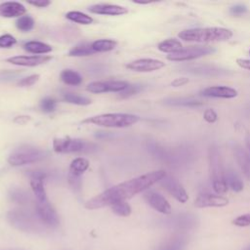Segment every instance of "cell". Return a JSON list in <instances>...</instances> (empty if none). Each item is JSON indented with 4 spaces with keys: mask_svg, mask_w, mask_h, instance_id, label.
Wrapping results in <instances>:
<instances>
[{
    "mask_svg": "<svg viewBox=\"0 0 250 250\" xmlns=\"http://www.w3.org/2000/svg\"><path fill=\"white\" fill-rule=\"evenodd\" d=\"M46 178L45 173L40 171H34L30 174V186L32 191L36 197V201H46L47 194L44 188V179Z\"/></svg>",
    "mask_w": 250,
    "mask_h": 250,
    "instance_id": "obj_15",
    "label": "cell"
},
{
    "mask_svg": "<svg viewBox=\"0 0 250 250\" xmlns=\"http://www.w3.org/2000/svg\"><path fill=\"white\" fill-rule=\"evenodd\" d=\"M216 50L211 46H191L188 48H182L181 50L169 54L167 60L172 62H185L194 60L209 54L214 53Z\"/></svg>",
    "mask_w": 250,
    "mask_h": 250,
    "instance_id": "obj_7",
    "label": "cell"
},
{
    "mask_svg": "<svg viewBox=\"0 0 250 250\" xmlns=\"http://www.w3.org/2000/svg\"><path fill=\"white\" fill-rule=\"evenodd\" d=\"M111 210L118 216L127 217L131 214V207L126 201H118L111 205Z\"/></svg>",
    "mask_w": 250,
    "mask_h": 250,
    "instance_id": "obj_29",
    "label": "cell"
},
{
    "mask_svg": "<svg viewBox=\"0 0 250 250\" xmlns=\"http://www.w3.org/2000/svg\"><path fill=\"white\" fill-rule=\"evenodd\" d=\"M166 104H174V105H199L202 104L201 102L195 101L192 99H187V98H173V99H167L165 101Z\"/></svg>",
    "mask_w": 250,
    "mask_h": 250,
    "instance_id": "obj_31",
    "label": "cell"
},
{
    "mask_svg": "<svg viewBox=\"0 0 250 250\" xmlns=\"http://www.w3.org/2000/svg\"><path fill=\"white\" fill-rule=\"evenodd\" d=\"M140 120V117L130 113H104L95 115L82 120L83 124H94L103 127L124 128L129 127Z\"/></svg>",
    "mask_w": 250,
    "mask_h": 250,
    "instance_id": "obj_3",
    "label": "cell"
},
{
    "mask_svg": "<svg viewBox=\"0 0 250 250\" xmlns=\"http://www.w3.org/2000/svg\"><path fill=\"white\" fill-rule=\"evenodd\" d=\"M25 12V7L19 2H4L0 4V16L4 18H21Z\"/></svg>",
    "mask_w": 250,
    "mask_h": 250,
    "instance_id": "obj_19",
    "label": "cell"
},
{
    "mask_svg": "<svg viewBox=\"0 0 250 250\" xmlns=\"http://www.w3.org/2000/svg\"><path fill=\"white\" fill-rule=\"evenodd\" d=\"M35 210L37 217L39 220L49 226V227H56L59 225L60 220L52 205L49 203L48 200L46 201H36L35 203Z\"/></svg>",
    "mask_w": 250,
    "mask_h": 250,
    "instance_id": "obj_9",
    "label": "cell"
},
{
    "mask_svg": "<svg viewBox=\"0 0 250 250\" xmlns=\"http://www.w3.org/2000/svg\"><path fill=\"white\" fill-rule=\"evenodd\" d=\"M63 100L69 104H78V105H88L91 104V100L84 97V96H80L74 93H70V92H66L63 94Z\"/></svg>",
    "mask_w": 250,
    "mask_h": 250,
    "instance_id": "obj_28",
    "label": "cell"
},
{
    "mask_svg": "<svg viewBox=\"0 0 250 250\" xmlns=\"http://www.w3.org/2000/svg\"><path fill=\"white\" fill-rule=\"evenodd\" d=\"M61 79L67 85L77 86L82 83L81 75L72 69H63L61 72Z\"/></svg>",
    "mask_w": 250,
    "mask_h": 250,
    "instance_id": "obj_23",
    "label": "cell"
},
{
    "mask_svg": "<svg viewBox=\"0 0 250 250\" xmlns=\"http://www.w3.org/2000/svg\"><path fill=\"white\" fill-rule=\"evenodd\" d=\"M232 224L237 227H249L250 226V213L240 215L236 217L233 221Z\"/></svg>",
    "mask_w": 250,
    "mask_h": 250,
    "instance_id": "obj_37",
    "label": "cell"
},
{
    "mask_svg": "<svg viewBox=\"0 0 250 250\" xmlns=\"http://www.w3.org/2000/svg\"><path fill=\"white\" fill-rule=\"evenodd\" d=\"M96 53L91 44L89 43H81L76 46H74L72 49L69 50L68 56L70 57H85V56H90Z\"/></svg>",
    "mask_w": 250,
    "mask_h": 250,
    "instance_id": "obj_25",
    "label": "cell"
},
{
    "mask_svg": "<svg viewBox=\"0 0 250 250\" xmlns=\"http://www.w3.org/2000/svg\"><path fill=\"white\" fill-rule=\"evenodd\" d=\"M65 18L71 21H74L76 23H80V24H91L94 20L92 17L84 14V13H81V12H78V11H70L68 13L65 14Z\"/></svg>",
    "mask_w": 250,
    "mask_h": 250,
    "instance_id": "obj_26",
    "label": "cell"
},
{
    "mask_svg": "<svg viewBox=\"0 0 250 250\" xmlns=\"http://www.w3.org/2000/svg\"><path fill=\"white\" fill-rule=\"evenodd\" d=\"M249 54H250V49H249Z\"/></svg>",
    "mask_w": 250,
    "mask_h": 250,
    "instance_id": "obj_51",
    "label": "cell"
},
{
    "mask_svg": "<svg viewBox=\"0 0 250 250\" xmlns=\"http://www.w3.org/2000/svg\"><path fill=\"white\" fill-rule=\"evenodd\" d=\"M128 86L125 81H95L87 85L86 90L90 93L100 94L104 92H121Z\"/></svg>",
    "mask_w": 250,
    "mask_h": 250,
    "instance_id": "obj_10",
    "label": "cell"
},
{
    "mask_svg": "<svg viewBox=\"0 0 250 250\" xmlns=\"http://www.w3.org/2000/svg\"><path fill=\"white\" fill-rule=\"evenodd\" d=\"M228 204H229L228 198L219 194H211V193L200 194L194 200V206L197 208L224 207Z\"/></svg>",
    "mask_w": 250,
    "mask_h": 250,
    "instance_id": "obj_13",
    "label": "cell"
},
{
    "mask_svg": "<svg viewBox=\"0 0 250 250\" xmlns=\"http://www.w3.org/2000/svg\"><path fill=\"white\" fill-rule=\"evenodd\" d=\"M29 119H30V118H29L28 116H17V117L14 119V121H15L16 123L24 124V123L27 122Z\"/></svg>",
    "mask_w": 250,
    "mask_h": 250,
    "instance_id": "obj_46",
    "label": "cell"
},
{
    "mask_svg": "<svg viewBox=\"0 0 250 250\" xmlns=\"http://www.w3.org/2000/svg\"><path fill=\"white\" fill-rule=\"evenodd\" d=\"M89 161L86 158L77 157L71 161L69 166V173L80 177L89 168Z\"/></svg>",
    "mask_w": 250,
    "mask_h": 250,
    "instance_id": "obj_22",
    "label": "cell"
},
{
    "mask_svg": "<svg viewBox=\"0 0 250 250\" xmlns=\"http://www.w3.org/2000/svg\"><path fill=\"white\" fill-rule=\"evenodd\" d=\"M46 156V151L32 146L24 145L21 146L10 154L8 157V162L12 166H21L41 161Z\"/></svg>",
    "mask_w": 250,
    "mask_h": 250,
    "instance_id": "obj_5",
    "label": "cell"
},
{
    "mask_svg": "<svg viewBox=\"0 0 250 250\" xmlns=\"http://www.w3.org/2000/svg\"><path fill=\"white\" fill-rule=\"evenodd\" d=\"M56 101L51 98H45L40 102V107L44 112H52L56 108Z\"/></svg>",
    "mask_w": 250,
    "mask_h": 250,
    "instance_id": "obj_34",
    "label": "cell"
},
{
    "mask_svg": "<svg viewBox=\"0 0 250 250\" xmlns=\"http://www.w3.org/2000/svg\"><path fill=\"white\" fill-rule=\"evenodd\" d=\"M159 182L161 186L164 187V188L179 202L185 203L188 201V195L185 188L183 187V185L176 178L166 174V176L163 179H161Z\"/></svg>",
    "mask_w": 250,
    "mask_h": 250,
    "instance_id": "obj_8",
    "label": "cell"
},
{
    "mask_svg": "<svg viewBox=\"0 0 250 250\" xmlns=\"http://www.w3.org/2000/svg\"><path fill=\"white\" fill-rule=\"evenodd\" d=\"M236 63L244 68V69H247V70H250V60H247V59H237L236 60Z\"/></svg>",
    "mask_w": 250,
    "mask_h": 250,
    "instance_id": "obj_45",
    "label": "cell"
},
{
    "mask_svg": "<svg viewBox=\"0 0 250 250\" xmlns=\"http://www.w3.org/2000/svg\"><path fill=\"white\" fill-rule=\"evenodd\" d=\"M23 49L33 54H46L52 51V47L40 41H28L23 44Z\"/></svg>",
    "mask_w": 250,
    "mask_h": 250,
    "instance_id": "obj_21",
    "label": "cell"
},
{
    "mask_svg": "<svg viewBox=\"0 0 250 250\" xmlns=\"http://www.w3.org/2000/svg\"><path fill=\"white\" fill-rule=\"evenodd\" d=\"M17 43V39L11 34H3L0 36V48H11Z\"/></svg>",
    "mask_w": 250,
    "mask_h": 250,
    "instance_id": "obj_35",
    "label": "cell"
},
{
    "mask_svg": "<svg viewBox=\"0 0 250 250\" xmlns=\"http://www.w3.org/2000/svg\"><path fill=\"white\" fill-rule=\"evenodd\" d=\"M188 82V78L187 77H179V78H176L175 80H173L171 82V86L173 87H180V86H183L185 84H187Z\"/></svg>",
    "mask_w": 250,
    "mask_h": 250,
    "instance_id": "obj_44",
    "label": "cell"
},
{
    "mask_svg": "<svg viewBox=\"0 0 250 250\" xmlns=\"http://www.w3.org/2000/svg\"><path fill=\"white\" fill-rule=\"evenodd\" d=\"M67 180H68L69 186H70L74 190H80L82 182H81V179H80L79 176H75V175H72V174L68 173Z\"/></svg>",
    "mask_w": 250,
    "mask_h": 250,
    "instance_id": "obj_38",
    "label": "cell"
},
{
    "mask_svg": "<svg viewBox=\"0 0 250 250\" xmlns=\"http://www.w3.org/2000/svg\"><path fill=\"white\" fill-rule=\"evenodd\" d=\"M226 182L228 185V188H231L233 191H241L243 189L244 184L239 176V174L232 168L229 167L226 170Z\"/></svg>",
    "mask_w": 250,
    "mask_h": 250,
    "instance_id": "obj_20",
    "label": "cell"
},
{
    "mask_svg": "<svg viewBox=\"0 0 250 250\" xmlns=\"http://www.w3.org/2000/svg\"><path fill=\"white\" fill-rule=\"evenodd\" d=\"M20 73L17 71L11 70H4L0 71V81H11L14 80Z\"/></svg>",
    "mask_w": 250,
    "mask_h": 250,
    "instance_id": "obj_40",
    "label": "cell"
},
{
    "mask_svg": "<svg viewBox=\"0 0 250 250\" xmlns=\"http://www.w3.org/2000/svg\"><path fill=\"white\" fill-rule=\"evenodd\" d=\"M246 146H247L248 153L250 154V134H248V135L246 136Z\"/></svg>",
    "mask_w": 250,
    "mask_h": 250,
    "instance_id": "obj_47",
    "label": "cell"
},
{
    "mask_svg": "<svg viewBox=\"0 0 250 250\" xmlns=\"http://www.w3.org/2000/svg\"><path fill=\"white\" fill-rule=\"evenodd\" d=\"M93 14L98 15H107V16H120L128 13L127 8L118 6V5H111V4H96L92 5L88 9Z\"/></svg>",
    "mask_w": 250,
    "mask_h": 250,
    "instance_id": "obj_18",
    "label": "cell"
},
{
    "mask_svg": "<svg viewBox=\"0 0 250 250\" xmlns=\"http://www.w3.org/2000/svg\"><path fill=\"white\" fill-rule=\"evenodd\" d=\"M245 250H250V246H249V247H247Z\"/></svg>",
    "mask_w": 250,
    "mask_h": 250,
    "instance_id": "obj_50",
    "label": "cell"
},
{
    "mask_svg": "<svg viewBox=\"0 0 250 250\" xmlns=\"http://www.w3.org/2000/svg\"><path fill=\"white\" fill-rule=\"evenodd\" d=\"M17 27L23 32H27L31 30L34 26V20L29 16H22L18 19L16 22Z\"/></svg>",
    "mask_w": 250,
    "mask_h": 250,
    "instance_id": "obj_30",
    "label": "cell"
},
{
    "mask_svg": "<svg viewBox=\"0 0 250 250\" xmlns=\"http://www.w3.org/2000/svg\"><path fill=\"white\" fill-rule=\"evenodd\" d=\"M133 2H134V3H137V4H149V3H151L152 1H138V0H134Z\"/></svg>",
    "mask_w": 250,
    "mask_h": 250,
    "instance_id": "obj_48",
    "label": "cell"
},
{
    "mask_svg": "<svg viewBox=\"0 0 250 250\" xmlns=\"http://www.w3.org/2000/svg\"><path fill=\"white\" fill-rule=\"evenodd\" d=\"M116 41L111 39H100L91 43L93 50L97 52H108L116 47Z\"/></svg>",
    "mask_w": 250,
    "mask_h": 250,
    "instance_id": "obj_27",
    "label": "cell"
},
{
    "mask_svg": "<svg viewBox=\"0 0 250 250\" xmlns=\"http://www.w3.org/2000/svg\"><path fill=\"white\" fill-rule=\"evenodd\" d=\"M51 59V56H15L6 59V62L21 66H36L49 62Z\"/></svg>",
    "mask_w": 250,
    "mask_h": 250,
    "instance_id": "obj_14",
    "label": "cell"
},
{
    "mask_svg": "<svg viewBox=\"0 0 250 250\" xmlns=\"http://www.w3.org/2000/svg\"><path fill=\"white\" fill-rule=\"evenodd\" d=\"M165 176L166 172L164 170H156L125 181L91 198L85 203V207L87 209L94 210L105 206H111L118 201H125V199L131 198L137 193L147 189Z\"/></svg>",
    "mask_w": 250,
    "mask_h": 250,
    "instance_id": "obj_1",
    "label": "cell"
},
{
    "mask_svg": "<svg viewBox=\"0 0 250 250\" xmlns=\"http://www.w3.org/2000/svg\"><path fill=\"white\" fill-rule=\"evenodd\" d=\"M6 250H24V249H6Z\"/></svg>",
    "mask_w": 250,
    "mask_h": 250,
    "instance_id": "obj_49",
    "label": "cell"
},
{
    "mask_svg": "<svg viewBox=\"0 0 250 250\" xmlns=\"http://www.w3.org/2000/svg\"><path fill=\"white\" fill-rule=\"evenodd\" d=\"M165 63L155 59H139L126 64L128 69L138 72H150L162 68Z\"/></svg>",
    "mask_w": 250,
    "mask_h": 250,
    "instance_id": "obj_12",
    "label": "cell"
},
{
    "mask_svg": "<svg viewBox=\"0 0 250 250\" xmlns=\"http://www.w3.org/2000/svg\"><path fill=\"white\" fill-rule=\"evenodd\" d=\"M232 150L235 161L242 174L248 181H250V154L239 145H235Z\"/></svg>",
    "mask_w": 250,
    "mask_h": 250,
    "instance_id": "obj_17",
    "label": "cell"
},
{
    "mask_svg": "<svg viewBox=\"0 0 250 250\" xmlns=\"http://www.w3.org/2000/svg\"><path fill=\"white\" fill-rule=\"evenodd\" d=\"M142 90V86L141 85H137V84H128V86L120 92L119 94V98L120 99H126L129 98L137 93H139Z\"/></svg>",
    "mask_w": 250,
    "mask_h": 250,
    "instance_id": "obj_32",
    "label": "cell"
},
{
    "mask_svg": "<svg viewBox=\"0 0 250 250\" xmlns=\"http://www.w3.org/2000/svg\"><path fill=\"white\" fill-rule=\"evenodd\" d=\"M203 118L206 122L208 123H214L217 121L218 119V116H217V113L215 112L214 109L212 108H207L204 113H203Z\"/></svg>",
    "mask_w": 250,
    "mask_h": 250,
    "instance_id": "obj_39",
    "label": "cell"
},
{
    "mask_svg": "<svg viewBox=\"0 0 250 250\" xmlns=\"http://www.w3.org/2000/svg\"><path fill=\"white\" fill-rule=\"evenodd\" d=\"M158 50L164 53H175L182 49V43L176 39V38H169L166 40H163L157 45Z\"/></svg>",
    "mask_w": 250,
    "mask_h": 250,
    "instance_id": "obj_24",
    "label": "cell"
},
{
    "mask_svg": "<svg viewBox=\"0 0 250 250\" xmlns=\"http://www.w3.org/2000/svg\"><path fill=\"white\" fill-rule=\"evenodd\" d=\"M246 11H247L246 6H245V5H241V4H238V5H235V6L231 7L230 10H229V12H230L232 15H235V16L241 15V14L245 13Z\"/></svg>",
    "mask_w": 250,
    "mask_h": 250,
    "instance_id": "obj_41",
    "label": "cell"
},
{
    "mask_svg": "<svg viewBox=\"0 0 250 250\" xmlns=\"http://www.w3.org/2000/svg\"><path fill=\"white\" fill-rule=\"evenodd\" d=\"M39 77H40L39 74H32V75H29V76H27V77H24V78L21 79V80L18 82V85L21 86V87L31 86V85L35 84V83L39 80Z\"/></svg>",
    "mask_w": 250,
    "mask_h": 250,
    "instance_id": "obj_36",
    "label": "cell"
},
{
    "mask_svg": "<svg viewBox=\"0 0 250 250\" xmlns=\"http://www.w3.org/2000/svg\"><path fill=\"white\" fill-rule=\"evenodd\" d=\"M209 171L213 189L218 194L226 193L229 188L226 182V170L220 152L215 147L209 150Z\"/></svg>",
    "mask_w": 250,
    "mask_h": 250,
    "instance_id": "obj_4",
    "label": "cell"
},
{
    "mask_svg": "<svg viewBox=\"0 0 250 250\" xmlns=\"http://www.w3.org/2000/svg\"><path fill=\"white\" fill-rule=\"evenodd\" d=\"M179 37L188 42L227 41L232 37V31L225 27H197L181 31Z\"/></svg>",
    "mask_w": 250,
    "mask_h": 250,
    "instance_id": "obj_2",
    "label": "cell"
},
{
    "mask_svg": "<svg viewBox=\"0 0 250 250\" xmlns=\"http://www.w3.org/2000/svg\"><path fill=\"white\" fill-rule=\"evenodd\" d=\"M200 94L207 98L232 99L237 96V91L228 86H210L203 89Z\"/></svg>",
    "mask_w": 250,
    "mask_h": 250,
    "instance_id": "obj_16",
    "label": "cell"
},
{
    "mask_svg": "<svg viewBox=\"0 0 250 250\" xmlns=\"http://www.w3.org/2000/svg\"><path fill=\"white\" fill-rule=\"evenodd\" d=\"M50 1L48 0H35V1H28V4L30 5H33L35 7H38V8H45L47 6L50 5Z\"/></svg>",
    "mask_w": 250,
    "mask_h": 250,
    "instance_id": "obj_43",
    "label": "cell"
},
{
    "mask_svg": "<svg viewBox=\"0 0 250 250\" xmlns=\"http://www.w3.org/2000/svg\"><path fill=\"white\" fill-rule=\"evenodd\" d=\"M182 243L181 242H170L163 247H161L159 250H181Z\"/></svg>",
    "mask_w": 250,
    "mask_h": 250,
    "instance_id": "obj_42",
    "label": "cell"
},
{
    "mask_svg": "<svg viewBox=\"0 0 250 250\" xmlns=\"http://www.w3.org/2000/svg\"><path fill=\"white\" fill-rule=\"evenodd\" d=\"M93 144H88L80 139H72L69 137L57 138L53 141V149L60 153H69V152H80L90 150V146Z\"/></svg>",
    "mask_w": 250,
    "mask_h": 250,
    "instance_id": "obj_6",
    "label": "cell"
},
{
    "mask_svg": "<svg viewBox=\"0 0 250 250\" xmlns=\"http://www.w3.org/2000/svg\"><path fill=\"white\" fill-rule=\"evenodd\" d=\"M10 196L12 198V200L19 202V203H25L28 199V194L22 190V189H19V188H15L13 190H11Z\"/></svg>",
    "mask_w": 250,
    "mask_h": 250,
    "instance_id": "obj_33",
    "label": "cell"
},
{
    "mask_svg": "<svg viewBox=\"0 0 250 250\" xmlns=\"http://www.w3.org/2000/svg\"><path fill=\"white\" fill-rule=\"evenodd\" d=\"M144 197H145L146 201L148 203V205L150 207H152L154 210L158 211L159 213L165 214V215L171 214L172 208H171L170 203L160 193H158L154 190H148L144 194Z\"/></svg>",
    "mask_w": 250,
    "mask_h": 250,
    "instance_id": "obj_11",
    "label": "cell"
}]
</instances>
